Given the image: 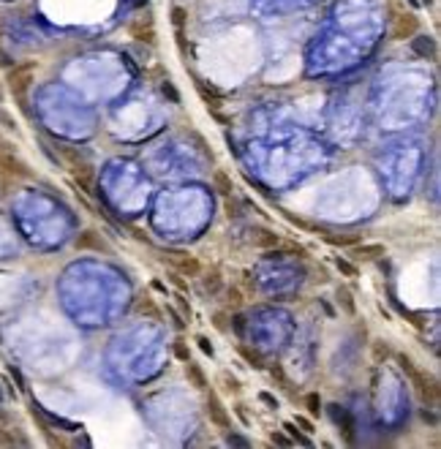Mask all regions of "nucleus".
I'll use <instances>...</instances> for the list:
<instances>
[{"instance_id": "nucleus-1", "label": "nucleus", "mask_w": 441, "mask_h": 449, "mask_svg": "<svg viewBox=\"0 0 441 449\" xmlns=\"http://www.w3.org/2000/svg\"><path fill=\"white\" fill-rule=\"evenodd\" d=\"M395 362L400 365V370L408 376V381H411L414 389L422 395V400H430V403L438 400V384L433 381V378H427L425 373H422L419 367L411 362V357H406L403 351H397V354H395Z\"/></svg>"}, {"instance_id": "nucleus-2", "label": "nucleus", "mask_w": 441, "mask_h": 449, "mask_svg": "<svg viewBox=\"0 0 441 449\" xmlns=\"http://www.w3.org/2000/svg\"><path fill=\"white\" fill-rule=\"evenodd\" d=\"M419 33V17L417 14H397L392 20V28H389V36H392L395 41H406L411 39V36Z\"/></svg>"}, {"instance_id": "nucleus-3", "label": "nucleus", "mask_w": 441, "mask_h": 449, "mask_svg": "<svg viewBox=\"0 0 441 449\" xmlns=\"http://www.w3.org/2000/svg\"><path fill=\"white\" fill-rule=\"evenodd\" d=\"M33 63H22V66H11L9 68V87L11 93H17V96H22L25 90L30 87L33 82Z\"/></svg>"}, {"instance_id": "nucleus-4", "label": "nucleus", "mask_w": 441, "mask_h": 449, "mask_svg": "<svg viewBox=\"0 0 441 449\" xmlns=\"http://www.w3.org/2000/svg\"><path fill=\"white\" fill-rule=\"evenodd\" d=\"M166 259H169V264L185 278H196L199 272H202V261L196 256H188V253H169Z\"/></svg>"}, {"instance_id": "nucleus-5", "label": "nucleus", "mask_w": 441, "mask_h": 449, "mask_svg": "<svg viewBox=\"0 0 441 449\" xmlns=\"http://www.w3.org/2000/svg\"><path fill=\"white\" fill-rule=\"evenodd\" d=\"M74 245L79 248V251H96V253H112V248L107 245V242L101 240V237H98L96 232H93V229H85L82 234L77 237V240H74Z\"/></svg>"}, {"instance_id": "nucleus-6", "label": "nucleus", "mask_w": 441, "mask_h": 449, "mask_svg": "<svg viewBox=\"0 0 441 449\" xmlns=\"http://www.w3.org/2000/svg\"><path fill=\"white\" fill-rule=\"evenodd\" d=\"M351 256L362 259V261H376L381 256H387V248L381 242H354L351 245Z\"/></svg>"}, {"instance_id": "nucleus-7", "label": "nucleus", "mask_w": 441, "mask_h": 449, "mask_svg": "<svg viewBox=\"0 0 441 449\" xmlns=\"http://www.w3.org/2000/svg\"><path fill=\"white\" fill-rule=\"evenodd\" d=\"M207 414H210V422H213V425H218L221 430H229V427H232V419H229L226 408H223V403L218 400V395H213V392L207 395Z\"/></svg>"}, {"instance_id": "nucleus-8", "label": "nucleus", "mask_w": 441, "mask_h": 449, "mask_svg": "<svg viewBox=\"0 0 441 449\" xmlns=\"http://www.w3.org/2000/svg\"><path fill=\"white\" fill-rule=\"evenodd\" d=\"M411 49L419 55V58H425V60H433L438 55V47H436V39L433 36H411Z\"/></svg>"}, {"instance_id": "nucleus-9", "label": "nucleus", "mask_w": 441, "mask_h": 449, "mask_svg": "<svg viewBox=\"0 0 441 449\" xmlns=\"http://www.w3.org/2000/svg\"><path fill=\"white\" fill-rule=\"evenodd\" d=\"M134 310H136V313H139V316H150V319H155V321L161 319V310H158V305H155V302H153V299L147 297V294L136 297V302H134Z\"/></svg>"}, {"instance_id": "nucleus-10", "label": "nucleus", "mask_w": 441, "mask_h": 449, "mask_svg": "<svg viewBox=\"0 0 441 449\" xmlns=\"http://www.w3.org/2000/svg\"><path fill=\"white\" fill-rule=\"evenodd\" d=\"M194 87L199 90V96L207 101V109H213V101H218V98H221V90H218V87L207 85L204 79H199V77H194Z\"/></svg>"}, {"instance_id": "nucleus-11", "label": "nucleus", "mask_w": 441, "mask_h": 449, "mask_svg": "<svg viewBox=\"0 0 441 449\" xmlns=\"http://www.w3.org/2000/svg\"><path fill=\"white\" fill-rule=\"evenodd\" d=\"M327 408H330V414H332V419H335V422H343V433H346V438L354 441V435H351V433H354V422H351V416L343 411V406L332 403V406H327Z\"/></svg>"}, {"instance_id": "nucleus-12", "label": "nucleus", "mask_w": 441, "mask_h": 449, "mask_svg": "<svg viewBox=\"0 0 441 449\" xmlns=\"http://www.w3.org/2000/svg\"><path fill=\"white\" fill-rule=\"evenodd\" d=\"M185 373H188V378L194 381L196 389L207 392V386H210V384H207V376H204V370H202L196 362H191V359H188V362H185Z\"/></svg>"}, {"instance_id": "nucleus-13", "label": "nucleus", "mask_w": 441, "mask_h": 449, "mask_svg": "<svg viewBox=\"0 0 441 449\" xmlns=\"http://www.w3.org/2000/svg\"><path fill=\"white\" fill-rule=\"evenodd\" d=\"M213 180H215V188H218L221 196H232V193H234V183H232V177H229L226 172L218 169L213 174Z\"/></svg>"}, {"instance_id": "nucleus-14", "label": "nucleus", "mask_w": 441, "mask_h": 449, "mask_svg": "<svg viewBox=\"0 0 441 449\" xmlns=\"http://www.w3.org/2000/svg\"><path fill=\"white\" fill-rule=\"evenodd\" d=\"M256 237H253V242H256L259 248H272L281 242V237H278L275 232H270V229H259V232H253Z\"/></svg>"}, {"instance_id": "nucleus-15", "label": "nucleus", "mask_w": 441, "mask_h": 449, "mask_svg": "<svg viewBox=\"0 0 441 449\" xmlns=\"http://www.w3.org/2000/svg\"><path fill=\"white\" fill-rule=\"evenodd\" d=\"M0 164H3V166H6V172H11V174H20V177H25V174H28V166H25L22 161L11 158L9 153H3V155H0Z\"/></svg>"}, {"instance_id": "nucleus-16", "label": "nucleus", "mask_w": 441, "mask_h": 449, "mask_svg": "<svg viewBox=\"0 0 441 449\" xmlns=\"http://www.w3.org/2000/svg\"><path fill=\"white\" fill-rule=\"evenodd\" d=\"M221 286H223V280H221L218 272H210L207 278H202V291H204V294H210V297H213V294H218V291H221Z\"/></svg>"}, {"instance_id": "nucleus-17", "label": "nucleus", "mask_w": 441, "mask_h": 449, "mask_svg": "<svg viewBox=\"0 0 441 449\" xmlns=\"http://www.w3.org/2000/svg\"><path fill=\"white\" fill-rule=\"evenodd\" d=\"M338 302H340V308H343L349 316H354V313H357V305H354V297H351V291L346 289V286H340V289H338Z\"/></svg>"}, {"instance_id": "nucleus-18", "label": "nucleus", "mask_w": 441, "mask_h": 449, "mask_svg": "<svg viewBox=\"0 0 441 449\" xmlns=\"http://www.w3.org/2000/svg\"><path fill=\"white\" fill-rule=\"evenodd\" d=\"M324 242H330V245H340V248H351L354 242H359V234H340V237L324 234Z\"/></svg>"}, {"instance_id": "nucleus-19", "label": "nucleus", "mask_w": 441, "mask_h": 449, "mask_svg": "<svg viewBox=\"0 0 441 449\" xmlns=\"http://www.w3.org/2000/svg\"><path fill=\"white\" fill-rule=\"evenodd\" d=\"M237 354H240V357H243L251 367H264V365H262V357H259V354H253L251 348L245 346V343H237Z\"/></svg>"}, {"instance_id": "nucleus-20", "label": "nucleus", "mask_w": 441, "mask_h": 449, "mask_svg": "<svg viewBox=\"0 0 441 449\" xmlns=\"http://www.w3.org/2000/svg\"><path fill=\"white\" fill-rule=\"evenodd\" d=\"M283 430L289 433V438L294 441V444H300V446H313V441H310L308 435L297 433V425H294V422H286V425H283Z\"/></svg>"}, {"instance_id": "nucleus-21", "label": "nucleus", "mask_w": 441, "mask_h": 449, "mask_svg": "<svg viewBox=\"0 0 441 449\" xmlns=\"http://www.w3.org/2000/svg\"><path fill=\"white\" fill-rule=\"evenodd\" d=\"M335 267L340 270V275H346V278H357V264H354V261L343 259V256H335Z\"/></svg>"}, {"instance_id": "nucleus-22", "label": "nucleus", "mask_w": 441, "mask_h": 449, "mask_svg": "<svg viewBox=\"0 0 441 449\" xmlns=\"http://www.w3.org/2000/svg\"><path fill=\"white\" fill-rule=\"evenodd\" d=\"M305 408H308L310 416H319L321 414V397H319V392H308V395H305Z\"/></svg>"}, {"instance_id": "nucleus-23", "label": "nucleus", "mask_w": 441, "mask_h": 449, "mask_svg": "<svg viewBox=\"0 0 441 449\" xmlns=\"http://www.w3.org/2000/svg\"><path fill=\"white\" fill-rule=\"evenodd\" d=\"M172 351H175V357L180 359V362H188V359H191V351H188V343H185L183 338H177L175 343H172Z\"/></svg>"}, {"instance_id": "nucleus-24", "label": "nucleus", "mask_w": 441, "mask_h": 449, "mask_svg": "<svg viewBox=\"0 0 441 449\" xmlns=\"http://www.w3.org/2000/svg\"><path fill=\"white\" fill-rule=\"evenodd\" d=\"M161 93H164V96L169 98L172 104H180V93H177V87H175V82H172V79L161 82Z\"/></svg>"}, {"instance_id": "nucleus-25", "label": "nucleus", "mask_w": 441, "mask_h": 449, "mask_svg": "<svg viewBox=\"0 0 441 449\" xmlns=\"http://www.w3.org/2000/svg\"><path fill=\"white\" fill-rule=\"evenodd\" d=\"M185 20H188V14H185L183 6H172V25H175V30L185 28Z\"/></svg>"}, {"instance_id": "nucleus-26", "label": "nucleus", "mask_w": 441, "mask_h": 449, "mask_svg": "<svg viewBox=\"0 0 441 449\" xmlns=\"http://www.w3.org/2000/svg\"><path fill=\"white\" fill-rule=\"evenodd\" d=\"M175 299H177V308H180V313H183V319H191V302L185 299L183 291H177Z\"/></svg>"}, {"instance_id": "nucleus-27", "label": "nucleus", "mask_w": 441, "mask_h": 449, "mask_svg": "<svg viewBox=\"0 0 441 449\" xmlns=\"http://www.w3.org/2000/svg\"><path fill=\"white\" fill-rule=\"evenodd\" d=\"M196 343H199V348H202V354H207V357L215 354V348H213V343H210L207 335H196Z\"/></svg>"}, {"instance_id": "nucleus-28", "label": "nucleus", "mask_w": 441, "mask_h": 449, "mask_svg": "<svg viewBox=\"0 0 441 449\" xmlns=\"http://www.w3.org/2000/svg\"><path fill=\"white\" fill-rule=\"evenodd\" d=\"M294 425L302 427L305 433H313V422H310V416H305V414H297L294 416Z\"/></svg>"}, {"instance_id": "nucleus-29", "label": "nucleus", "mask_w": 441, "mask_h": 449, "mask_svg": "<svg viewBox=\"0 0 441 449\" xmlns=\"http://www.w3.org/2000/svg\"><path fill=\"white\" fill-rule=\"evenodd\" d=\"M223 381H226V389L229 392H234V395H240V389H243V386H240V381L234 376H229V373H223Z\"/></svg>"}, {"instance_id": "nucleus-30", "label": "nucleus", "mask_w": 441, "mask_h": 449, "mask_svg": "<svg viewBox=\"0 0 441 449\" xmlns=\"http://www.w3.org/2000/svg\"><path fill=\"white\" fill-rule=\"evenodd\" d=\"M270 441H272L275 446H291V444H294V441H291L289 435H283V433H272V435H270Z\"/></svg>"}, {"instance_id": "nucleus-31", "label": "nucleus", "mask_w": 441, "mask_h": 449, "mask_svg": "<svg viewBox=\"0 0 441 449\" xmlns=\"http://www.w3.org/2000/svg\"><path fill=\"white\" fill-rule=\"evenodd\" d=\"M226 444H232V446H251V441L248 438H243V435H234V433H229V438H226Z\"/></svg>"}, {"instance_id": "nucleus-32", "label": "nucleus", "mask_w": 441, "mask_h": 449, "mask_svg": "<svg viewBox=\"0 0 441 449\" xmlns=\"http://www.w3.org/2000/svg\"><path fill=\"white\" fill-rule=\"evenodd\" d=\"M373 354H376V359H384V357L389 354L387 343H384V340H376V343H373Z\"/></svg>"}, {"instance_id": "nucleus-33", "label": "nucleus", "mask_w": 441, "mask_h": 449, "mask_svg": "<svg viewBox=\"0 0 441 449\" xmlns=\"http://www.w3.org/2000/svg\"><path fill=\"white\" fill-rule=\"evenodd\" d=\"M259 400H262L264 406H270V408H278V400H275V395H270V392H259Z\"/></svg>"}, {"instance_id": "nucleus-34", "label": "nucleus", "mask_w": 441, "mask_h": 449, "mask_svg": "<svg viewBox=\"0 0 441 449\" xmlns=\"http://www.w3.org/2000/svg\"><path fill=\"white\" fill-rule=\"evenodd\" d=\"M226 297H229V302H232V305H240V302H243V294H240L234 286H232V289H226Z\"/></svg>"}, {"instance_id": "nucleus-35", "label": "nucleus", "mask_w": 441, "mask_h": 449, "mask_svg": "<svg viewBox=\"0 0 441 449\" xmlns=\"http://www.w3.org/2000/svg\"><path fill=\"white\" fill-rule=\"evenodd\" d=\"M232 324H234V329H237V335L243 338V335H245V319H243V316H234Z\"/></svg>"}, {"instance_id": "nucleus-36", "label": "nucleus", "mask_w": 441, "mask_h": 449, "mask_svg": "<svg viewBox=\"0 0 441 449\" xmlns=\"http://www.w3.org/2000/svg\"><path fill=\"white\" fill-rule=\"evenodd\" d=\"M0 123H3V126H6V128H17V123H14V117H11V115H6V112H3V109H0Z\"/></svg>"}, {"instance_id": "nucleus-37", "label": "nucleus", "mask_w": 441, "mask_h": 449, "mask_svg": "<svg viewBox=\"0 0 441 449\" xmlns=\"http://www.w3.org/2000/svg\"><path fill=\"white\" fill-rule=\"evenodd\" d=\"M213 321H215V327H218L221 332H223V329H226V321H223V313H215V319H213Z\"/></svg>"}, {"instance_id": "nucleus-38", "label": "nucleus", "mask_w": 441, "mask_h": 449, "mask_svg": "<svg viewBox=\"0 0 441 449\" xmlns=\"http://www.w3.org/2000/svg\"><path fill=\"white\" fill-rule=\"evenodd\" d=\"M286 253H300V256H305V248H300V245H286Z\"/></svg>"}, {"instance_id": "nucleus-39", "label": "nucleus", "mask_w": 441, "mask_h": 449, "mask_svg": "<svg viewBox=\"0 0 441 449\" xmlns=\"http://www.w3.org/2000/svg\"><path fill=\"white\" fill-rule=\"evenodd\" d=\"M150 286H153V289H155V291H161V294H166V286H164V283H161V280H153V283H150Z\"/></svg>"}, {"instance_id": "nucleus-40", "label": "nucleus", "mask_w": 441, "mask_h": 449, "mask_svg": "<svg viewBox=\"0 0 441 449\" xmlns=\"http://www.w3.org/2000/svg\"><path fill=\"white\" fill-rule=\"evenodd\" d=\"M0 66H11V58H9V55L0 52Z\"/></svg>"}, {"instance_id": "nucleus-41", "label": "nucleus", "mask_w": 441, "mask_h": 449, "mask_svg": "<svg viewBox=\"0 0 441 449\" xmlns=\"http://www.w3.org/2000/svg\"><path fill=\"white\" fill-rule=\"evenodd\" d=\"M237 416H240V419H243V422H245V425H248V416H245V411H243V406H237Z\"/></svg>"}, {"instance_id": "nucleus-42", "label": "nucleus", "mask_w": 441, "mask_h": 449, "mask_svg": "<svg viewBox=\"0 0 441 449\" xmlns=\"http://www.w3.org/2000/svg\"><path fill=\"white\" fill-rule=\"evenodd\" d=\"M422 3H425V6H430V3H433V0H422Z\"/></svg>"}, {"instance_id": "nucleus-43", "label": "nucleus", "mask_w": 441, "mask_h": 449, "mask_svg": "<svg viewBox=\"0 0 441 449\" xmlns=\"http://www.w3.org/2000/svg\"><path fill=\"white\" fill-rule=\"evenodd\" d=\"M0 400H3V392H0Z\"/></svg>"}]
</instances>
